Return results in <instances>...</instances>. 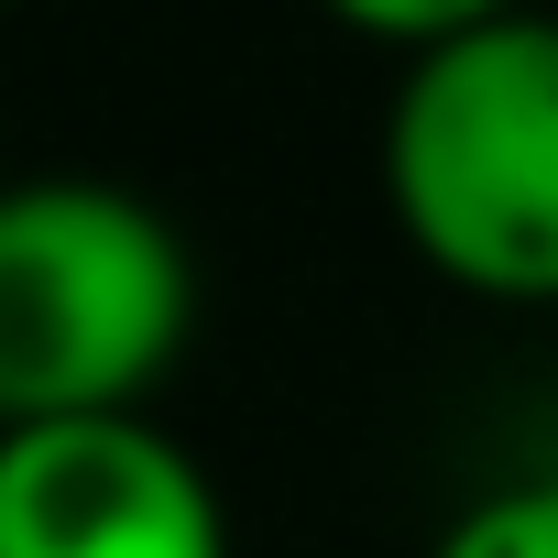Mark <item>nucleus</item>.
Returning a JSON list of instances; mask_svg holds the SVG:
<instances>
[{
  "label": "nucleus",
  "mask_w": 558,
  "mask_h": 558,
  "mask_svg": "<svg viewBox=\"0 0 558 558\" xmlns=\"http://www.w3.org/2000/svg\"><path fill=\"white\" fill-rule=\"evenodd\" d=\"M186 340V252L132 186H0V438L132 416Z\"/></svg>",
  "instance_id": "nucleus-2"
},
{
  "label": "nucleus",
  "mask_w": 558,
  "mask_h": 558,
  "mask_svg": "<svg viewBox=\"0 0 558 558\" xmlns=\"http://www.w3.org/2000/svg\"><path fill=\"white\" fill-rule=\"evenodd\" d=\"M329 12H340V23H362V34H384V45L438 56V45H460V34H482V23L525 12V0H329Z\"/></svg>",
  "instance_id": "nucleus-5"
},
{
  "label": "nucleus",
  "mask_w": 558,
  "mask_h": 558,
  "mask_svg": "<svg viewBox=\"0 0 558 558\" xmlns=\"http://www.w3.org/2000/svg\"><path fill=\"white\" fill-rule=\"evenodd\" d=\"M438 558H558V482H514V493H482Z\"/></svg>",
  "instance_id": "nucleus-4"
},
{
  "label": "nucleus",
  "mask_w": 558,
  "mask_h": 558,
  "mask_svg": "<svg viewBox=\"0 0 558 558\" xmlns=\"http://www.w3.org/2000/svg\"><path fill=\"white\" fill-rule=\"evenodd\" d=\"M395 230L471 296H558V23L504 12L405 66L384 110Z\"/></svg>",
  "instance_id": "nucleus-1"
},
{
  "label": "nucleus",
  "mask_w": 558,
  "mask_h": 558,
  "mask_svg": "<svg viewBox=\"0 0 558 558\" xmlns=\"http://www.w3.org/2000/svg\"><path fill=\"white\" fill-rule=\"evenodd\" d=\"M0 558H230V525L154 416H77L0 438Z\"/></svg>",
  "instance_id": "nucleus-3"
}]
</instances>
